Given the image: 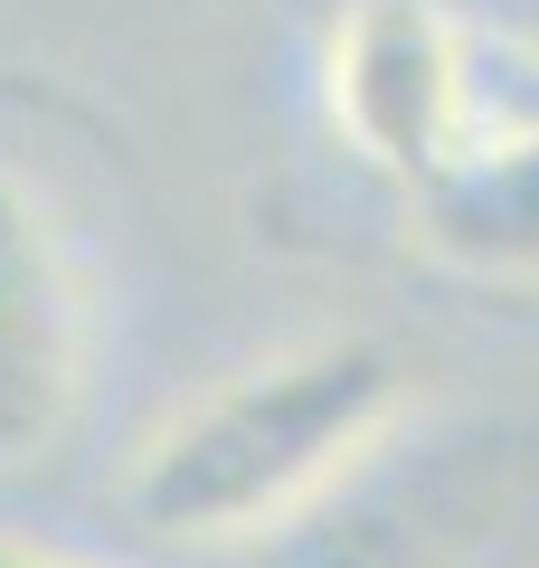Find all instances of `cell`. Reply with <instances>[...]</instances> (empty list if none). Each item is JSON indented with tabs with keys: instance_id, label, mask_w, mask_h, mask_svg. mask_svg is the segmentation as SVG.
Listing matches in <instances>:
<instances>
[{
	"instance_id": "6da1fadb",
	"label": "cell",
	"mask_w": 539,
	"mask_h": 568,
	"mask_svg": "<svg viewBox=\"0 0 539 568\" xmlns=\"http://www.w3.org/2000/svg\"><path fill=\"white\" fill-rule=\"evenodd\" d=\"M407 388L417 379L388 332H313L161 417L123 474V511L180 549L265 540L407 417Z\"/></svg>"
},
{
	"instance_id": "7a4b0ae2",
	"label": "cell",
	"mask_w": 539,
	"mask_h": 568,
	"mask_svg": "<svg viewBox=\"0 0 539 568\" xmlns=\"http://www.w3.org/2000/svg\"><path fill=\"white\" fill-rule=\"evenodd\" d=\"M539 484L530 417H445L388 426L350 474L256 540V568H464V549Z\"/></svg>"
},
{
	"instance_id": "3957f363",
	"label": "cell",
	"mask_w": 539,
	"mask_h": 568,
	"mask_svg": "<svg viewBox=\"0 0 539 568\" xmlns=\"http://www.w3.org/2000/svg\"><path fill=\"white\" fill-rule=\"evenodd\" d=\"M492 77V48L455 0H350L322 39L332 133L398 190L436 181L482 133Z\"/></svg>"
},
{
	"instance_id": "277c9868",
	"label": "cell",
	"mask_w": 539,
	"mask_h": 568,
	"mask_svg": "<svg viewBox=\"0 0 539 568\" xmlns=\"http://www.w3.org/2000/svg\"><path fill=\"white\" fill-rule=\"evenodd\" d=\"M85 265L58 209L0 162V474L48 465L85 407Z\"/></svg>"
},
{
	"instance_id": "5b68a950",
	"label": "cell",
	"mask_w": 539,
	"mask_h": 568,
	"mask_svg": "<svg viewBox=\"0 0 539 568\" xmlns=\"http://www.w3.org/2000/svg\"><path fill=\"white\" fill-rule=\"evenodd\" d=\"M417 246L482 284H539V95L492 104L436 181L407 190Z\"/></svg>"
},
{
	"instance_id": "8992f818",
	"label": "cell",
	"mask_w": 539,
	"mask_h": 568,
	"mask_svg": "<svg viewBox=\"0 0 539 568\" xmlns=\"http://www.w3.org/2000/svg\"><path fill=\"white\" fill-rule=\"evenodd\" d=\"M455 10L482 29V48H492L501 77H520L539 95V0H455Z\"/></svg>"
},
{
	"instance_id": "52a82bcc",
	"label": "cell",
	"mask_w": 539,
	"mask_h": 568,
	"mask_svg": "<svg viewBox=\"0 0 539 568\" xmlns=\"http://www.w3.org/2000/svg\"><path fill=\"white\" fill-rule=\"evenodd\" d=\"M0 568H95V559H67V549H29V540H0Z\"/></svg>"
}]
</instances>
